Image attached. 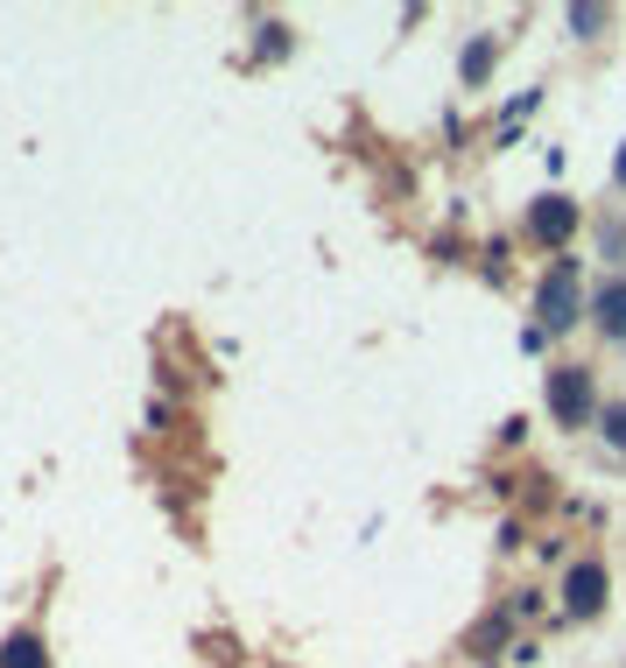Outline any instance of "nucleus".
I'll return each mask as SVG.
<instances>
[{"label":"nucleus","mask_w":626,"mask_h":668,"mask_svg":"<svg viewBox=\"0 0 626 668\" xmlns=\"http://www.w3.org/2000/svg\"><path fill=\"white\" fill-rule=\"evenodd\" d=\"M535 317H542V331H571V324L585 317V295H577V261H571V254H563V267H549V275H542Z\"/></svg>","instance_id":"f257e3e1"},{"label":"nucleus","mask_w":626,"mask_h":668,"mask_svg":"<svg viewBox=\"0 0 626 668\" xmlns=\"http://www.w3.org/2000/svg\"><path fill=\"white\" fill-rule=\"evenodd\" d=\"M549 415H556L563 429H577V423H591V415H599L591 366H556V374H549Z\"/></svg>","instance_id":"f03ea898"},{"label":"nucleus","mask_w":626,"mask_h":668,"mask_svg":"<svg viewBox=\"0 0 626 668\" xmlns=\"http://www.w3.org/2000/svg\"><path fill=\"white\" fill-rule=\"evenodd\" d=\"M563 605H571V613H599L605 605V563L599 556H577L571 570H563Z\"/></svg>","instance_id":"7ed1b4c3"},{"label":"nucleus","mask_w":626,"mask_h":668,"mask_svg":"<svg viewBox=\"0 0 626 668\" xmlns=\"http://www.w3.org/2000/svg\"><path fill=\"white\" fill-rule=\"evenodd\" d=\"M528 232L535 240H549V247H563L577 232V212H571V198H535V212H528Z\"/></svg>","instance_id":"20e7f679"},{"label":"nucleus","mask_w":626,"mask_h":668,"mask_svg":"<svg viewBox=\"0 0 626 668\" xmlns=\"http://www.w3.org/2000/svg\"><path fill=\"white\" fill-rule=\"evenodd\" d=\"M591 310H599V331L605 338H626V281H605Z\"/></svg>","instance_id":"39448f33"},{"label":"nucleus","mask_w":626,"mask_h":668,"mask_svg":"<svg viewBox=\"0 0 626 668\" xmlns=\"http://www.w3.org/2000/svg\"><path fill=\"white\" fill-rule=\"evenodd\" d=\"M0 668H50V655H42L36 633H14V641L0 647Z\"/></svg>","instance_id":"423d86ee"},{"label":"nucleus","mask_w":626,"mask_h":668,"mask_svg":"<svg viewBox=\"0 0 626 668\" xmlns=\"http://www.w3.org/2000/svg\"><path fill=\"white\" fill-rule=\"evenodd\" d=\"M493 56H500V36H479V42H472V50H465V85H486Z\"/></svg>","instance_id":"0eeeda50"},{"label":"nucleus","mask_w":626,"mask_h":668,"mask_svg":"<svg viewBox=\"0 0 626 668\" xmlns=\"http://www.w3.org/2000/svg\"><path fill=\"white\" fill-rule=\"evenodd\" d=\"M599 429H605V443L626 451V401H619V408H599Z\"/></svg>","instance_id":"6e6552de"},{"label":"nucleus","mask_w":626,"mask_h":668,"mask_svg":"<svg viewBox=\"0 0 626 668\" xmlns=\"http://www.w3.org/2000/svg\"><path fill=\"white\" fill-rule=\"evenodd\" d=\"M563 22H571L577 36H591V28H605V14H599V8H571V14H563Z\"/></svg>","instance_id":"1a4fd4ad"},{"label":"nucleus","mask_w":626,"mask_h":668,"mask_svg":"<svg viewBox=\"0 0 626 668\" xmlns=\"http://www.w3.org/2000/svg\"><path fill=\"white\" fill-rule=\"evenodd\" d=\"M613 184H626V148H619V162H613Z\"/></svg>","instance_id":"9d476101"}]
</instances>
